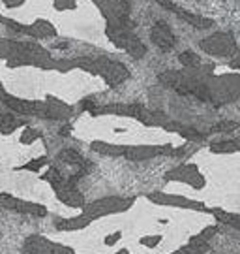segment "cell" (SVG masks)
Returning <instances> with one entry per match:
<instances>
[{
	"label": "cell",
	"mask_w": 240,
	"mask_h": 254,
	"mask_svg": "<svg viewBox=\"0 0 240 254\" xmlns=\"http://www.w3.org/2000/svg\"><path fill=\"white\" fill-rule=\"evenodd\" d=\"M199 47L212 57H231L237 53V40L231 30H218L201 40Z\"/></svg>",
	"instance_id": "obj_5"
},
{
	"label": "cell",
	"mask_w": 240,
	"mask_h": 254,
	"mask_svg": "<svg viewBox=\"0 0 240 254\" xmlns=\"http://www.w3.org/2000/svg\"><path fill=\"white\" fill-rule=\"evenodd\" d=\"M2 4H4L6 8H19V6L25 4V0H2Z\"/></svg>",
	"instance_id": "obj_12"
},
{
	"label": "cell",
	"mask_w": 240,
	"mask_h": 254,
	"mask_svg": "<svg viewBox=\"0 0 240 254\" xmlns=\"http://www.w3.org/2000/svg\"><path fill=\"white\" fill-rule=\"evenodd\" d=\"M180 63L184 64L186 68H195L201 64V59H199V55L193 53V51H184V53H180Z\"/></svg>",
	"instance_id": "obj_9"
},
{
	"label": "cell",
	"mask_w": 240,
	"mask_h": 254,
	"mask_svg": "<svg viewBox=\"0 0 240 254\" xmlns=\"http://www.w3.org/2000/svg\"><path fill=\"white\" fill-rule=\"evenodd\" d=\"M135 25H124V27H107V38L115 44L118 49H122L134 59H143L146 55V47L143 46V42L135 36L134 32Z\"/></svg>",
	"instance_id": "obj_3"
},
{
	"label": "cell",
	"mask_w": 240,
	"mask_h": 254,
	"mask_svg": "<svg viewBox=\"0 0 240 254\" xmlns=\"http://www.w3.org/2000/svg\"><path fill=\"white\" fill-rule=\"evenodd\" d=\"M0 61H6L9 68L34 66L42 70H54L56 59L34 42H17L9 38H0Z\"/></svg>",
	"instance_id": "obj_1"
},
{
	"label": "cell",
	"mask_w": 240,
	"mask_h": 254,
	"mask_svg": "<svg viewBox=\"0 0 240 254\" xmlns=\"http://www.w3.org/2000/svg\"><path fill=\"white\" fill-rule=\"evenodd\" d=\"M0 23L4 27L13 28L17 32H23V34H28V36H34V38H53L56 36V28H54L53 23H49L47 19L38 17L34 23H21L17 19H11L6 17L0 13Z\"/></svg>",
	"instance_id": "obj_6"
},
{
	"label": "cell",
	"mask_w": 240,
	"mask_h": 254,
	"mask_svg": "<svg viewBox=\"0 0 240 254\" xmlns=\"http://www.w3.org/2000/svg\"><path fill=\"white\" fill-rule=\"evenodd\" d=\"M99 13L107 21V27H124L134 25L130 19V4L126 0H92Z\"/></svg>",
	"instance_id": "obj_4"
},
{
	"label": "cell",
	"mask_w": 240,
	"mask_h": 254,
	"mask_svg": "<svg viewBox=\"0 0 240 254\" xmlns=\"http://www.w3.org/2000/svg\"><path fill=\"white\" fill-rule=\"evenodd\" d=\"M150 40L152 44L161 49V51H167V49H173L175 44H177V36L173 34V30L167 23H163V21H158V23H154L150 28Z\"/></svg>",
	"instance_id": "obj_8"
},
{
	"label": "cell",
	"mask_w": 240,
	"mask_h": 254,
	"mask_svg": "<svg viewBox=\"0 0 240 254\" xmlns=\"http://www.w3.org/2000/svg\"><path fill=\"white\" fill-rule=\"evenodd\" d=\"M73 68H79L83 72L92 75H99L107 81L109 87H116L128 79V68L118 61L107 57H79V59H58V72L68 73Z\"/></svg>",
	"instance_id": "obj_2"
},
{
	"label": "cell",
	"mask_w": 240,
	"mask_h": 254,
	"mask_svg": "<svg viewBox=\"0 0 240 254\" xmlns=\"http://www.w3.org/2000/svg\"><path fill=\"white\" fill-rule=\"evenodd\" d=\"M17 121L11 115H2L0 113V132H11L13 128H17Z\"/></svg>",
	"instance_id": "obj_10"
},
{
	"label": "cell",
	"mask_w": 240,
	"mask_h": 254,
	"mask_svg": "<svg viewBox=\"0 0 240 254\" xmlns=\"http://www.w3.org/2000/svg\"><path fill=\"white\" fill-rule=\"evenodd\" d=\"M53 4L58 11H71L77 8V0H53Z\"/></svg>",
	"instance_id": "obj_11"
},
{
	"label": "cell",
	"mask_w": 240,
	"mask_h": 254,
	"mask_svg": "<svg viewBox=\"0 0 240 254\" xmlns=\"http://www.w3.org/2000/svg\"><path fill=\"white\" fill-rule=\"evenodd\" d=\"M154 2H158L160 6H163L165 9H169L173 13H177L180 19H184L188 25H192V27H195L197 30H206V28H210L214 25L212 19L208 17H203V15H197V13H192V11H188V9H182L178 8L177 4L173 2V0H154Z\"/></svg>",
	"instance_id": "obj_7"
}]
</instances>
